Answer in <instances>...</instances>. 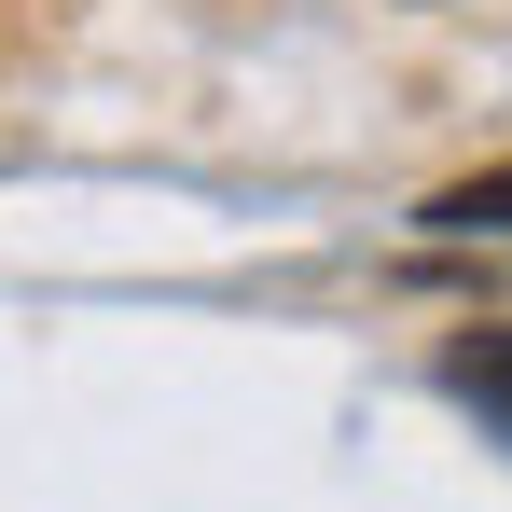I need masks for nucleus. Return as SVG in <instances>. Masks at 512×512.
I'll use <instances>...</instances> for the list:
<instances>
[{"label": "nucleus", "mask_w": 512, "mask_h": 512, "mask_svg": "<svg viewBox=\"0 0 512 512\" xmlns=\"http://www.w3.org/2000/svg\"><path fill=\"white\" fill-rule=\"evenodd\" d=\"M443 388H457V402H471V416L512 443V319H485V333H457V346H443Z\"/></svg>", "instance_id": "obj_1"}, {"label": "nucleus", "mask_w": 512, "mask_h": 512, "mask_svg": "<svg viewBox=\"0 0 512 512\" xmlns=\"http://www.w3.org/2000/svg\"><path fill=\"white\" fill-rule=\"evenodd\" d=\"M416 222H429V236H512V167H471V180H443V194H429Z\"/></svg>", "instance_id": "obj_2"}]
</instances>
